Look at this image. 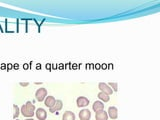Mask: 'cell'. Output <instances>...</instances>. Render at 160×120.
<instances>
[{"instance_id":"obj_1","label":"cell","mask_w":160,"mask_h":120,"mask_svg":"<svg viewBox=\"0 0 160 120\" xmlns=\"http://www.w3.org/2000/svg\"><path fill=\"white\" fill-rule=\"evenodd\" d=\"M35 106L33 102L31 101H27L25 104H23L21 108H20V112L23 115L24 117H27V118H31L33 117V115L35 114Z\"/></svg>"},{"instance_id":"obj_2","label":"cell","mask_w":160,"mask_h":120,"mask_svg":"<svg viewBox=\"0 0 160 120\" xmlns=\"http://www.w3.org/2000/svg\"><path fill=\"white\" fill-rule=\"evenodd\" d=\"M46 96H47L46 88H43V87L38 88L36 90V92H35V99H36L37 101H39V102L44 101V99L46 98Z\"/></svg>"},{"instance_id":"obj_3","label":"cell","mask_w":160,"mask_h":120,"mask_svg":"<svg viewBox=\"0 0 160 120\" xmlns=\"http://www.w3.org/2000/svg\"><path fill=\"white\" fill-rule=\"evenodd\" d=\"M98 88L100 89V91L103 92V93H106L107 95H111L113 93V90L109 87V85L107 83H104V82H100L98 84Z\"/></svg>"},{"instance_id":"obj_4","label":"cell","mask_w":160,"mask_h":120,"mask_svg":"<svg viewBox=\"0 0 160 120\" xmlns=\"http://www.w3.org/2000/svg\"><path fill=\"white\" fill-rule=\"evenodd\" d=\"M35 115L38 120H45L47 118V112L44 108H38L35 110Z\"/></svg>"},{"instance_id":"obj_5","label":"cell","mask_w":160,"mask_h":120,"mask_svg":"<svg viewBox=\"0 0 160 120\" xmlns=\"http://www.w3.org/2000/svg\"><path fill=\"white\" fill-rule=\"evenodd\" d=\"M76 104L78 107H86L89 104V99L85 96H79L76 99Z\"/></svg>"},{"instance_id":"obj_6","label":"cell","mask_w":160,"mask_h":120,"mask_svg":"<svg viewBox=\"0 0 160 120\" xmlns=\"http://www.w3.org/2000/svg\"><path fill=\"white\" fill-rule=\"evenodd\" d=\"M90 118H91V112L89 111V109H82L79 112L80 120H90Z\"/></svg>"},{"instance_id":"obj_7","label":"cell","mask_w":160,"mask_h":120,"mask_svg":"<svg viewBox=\"0 0 160 120\" xmlns=\"http://www.w3.org/2000/svg\"><path fill=\"white\" fill-rule=\"evenodd\" d=\"M107 114H108V117H110L111 119H117L118 117V110L115 106H110L108 108V111H107Z\"/></svg>"},{"instance_id":"obj_8","label":"cell","mask_w":160,"mask_h":120,"mask_svg":"<svg viewBox=\"0 0 160 120\" xmlns=\"http://www.w3.org/2000/svg\"><path fill=\"white\" fill-rule=\"evenodd\" d=\"M62 107H63V102L61 100H56V102H55V104L53 105V107L49 108V112H51V113L57 112L59 110H61Z\"/></svg>"},{"instance_id":"obj_9","label":"cell","mask_w":160,"mask_h":120,"mask_svg":"<svg viewBox=\"0 0 160 120\" xmlns=\"http://www.w3.org/2000/svg\"><path fill=\"white\" fill-rule=\"evenodd\" d=\"M108 114L105 110H101V111L95 112V119L96 120H108Z\"/></svg>"},{"instance_id":"obj_10","label":"cell","mask_w":160,"mask_h":120,"mask_svg":"<svg viewBox=\"0 0 160 120\" xmlns=\"http://www.w3.org/2000/svg\"><path fill=\"white\" fill-rule=\"evenodd\" d=\"M55 102H56V99H55L54 96H46V98L44 99V104L45 106L48 107V108H51L53 107V105L55 104Z\"/></svg>"},{"instance_id":"obj_11","label":"cell","mask_w":160,"mask_h":120,"mask_svg":"<svg viewBox=\"0 0 160 120\" xmlns=\"http://www.w3.org/2000/svg\"><path fill=\"white\" fill-rule=\"evenodd\" d=\"M92 109L94 110V112H98L101 111V110H104V104L101 101H95L92 104Z\"/></svg>"},{"instance_id":"obj_12","label":"cell","mask_w":160,"mask_h":120,"mask_svg":"<svg viewBox=\"0 0 160 120\" xmlns=\"http://www.w3.org/2000/svg\"><path fill=\"white\" fill-rule=\"evenodd\" d=\"M76 116L72 111H66L62 115V120H75Z\"/></svg>"},{"instance_id":"obj_13","label":"cell","mask_w":160,"mask_h":120,"mask_svg":"<svg viewBox=\"0 0 160 120\" xmlns=\"http://www.w3.org/2000/svg\"><path fill=\"white\" fill-rule=\"evenodd\" d=\"M98 98L100 99V101H101V102H108L110 100L109 95H107L106 93H103L101 91L98 93Z\"/></svg>"},{"instance_id":"obj_14","label":"cell","mask_w":160,"mask_h":120,"mask_svg":"<svg viewBox=\"0 0 160 120\" xmlns=\"http://www.w3.org/2000/svg\"><path fill=\"white\" fill-rule=\"evenodd\" d=\"M13 109H14L13 119H16L19 116V114H20V108L17 106V104H13Z\"/></svg>"},{"instance_id":"obj_15","label":"cell","mask_w":160,"mask_h":120,"mask_svg":"<svg viewBox=\"0 0 160 120\" xmlns=\"http://www.w3.org/2000/svg\"><path fill=\"white\" fill-rule=\"evenodd\" d=\"M108 85H109V87L113 90V92H114V91L116 92L117 90H118V86H117V83H116V82H109Z\"/></svg>"},{"instance_id":"obj_16","label":"cell","mask_w":160,"mask_h":120,"mask_svg":"<svg viewBox=\"0 0 160 120\" xmlns=\"http://www.w3.org/2000/svg\"><path fill=\"white\" fill-rule=\"evenodd\" d=\"M20 85H21V86H28L29 83L28 82H20Z\"/></svg>"},{"instance_id":"obj_17","label":"cell","mask_w":160,"mask_h":120,"mask_svg":"<svg viewBox=\"0 0 160 120\" xmlns=\"http://www.w3.org/2000/svg\"><path fill=\"white\" fill-rule=\"evenodd\" d=\"M25 120H34L33 118H27V119H25Z\"/></svg>"},{"instance_id":"obj_18","label":"cell","mask_w":160,"mask_h":120,"mask_svg":"<svg viewBox=\"0 0 160 120\" xmlns=\"http://www.w3.org/2000/svg\"><path fill=\"white\" fill-rule=\"evenodd\" d=\"M14 120H18V119H14Z\"/></svg>"}]
</instances>
